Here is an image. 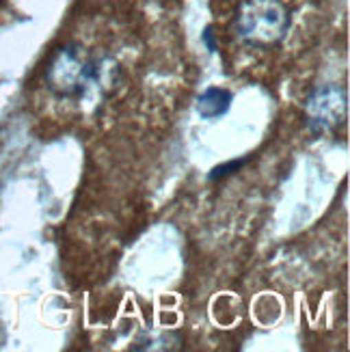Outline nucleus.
<instances>
[{
  "mask_svg": "<svg viewBox=\"0 0 350 352\" xmlns=\"http://www.w3.org/2000/svg\"><path fill=\"white\" fill-rule=\"evenodd\" d=\"M290 28V9L281 0H242L238 5L234 30L240 41L253 48L277 45Z\"/></svg>",
  "mask_w": 350,
  "mask_h": 352,
  "instance_id": "f03ea898",
  "label": "nucleus"
},
{
  "mask_svg": "<svg viewBox=\"0 0 350 352\" xmlns=\"http://www.w3.org/2000/svg\"><path fill=\"white\" fill-rule=\"evenodd\" d=\"M106 72V60L91 58L80 45H63L45 67V85L54 96L76 100L83 98L91 85H98Z\"/></svg>",
  "mask_w": 350,
  "mask_h": 352,
  "instance_id": "f257e3e1",
  "label": "nucleus"
},
{
  "mask_svg": "<svg viewBox=\"0 0 350 352\" xmlns=\"http://www.w3.org/2000/svg\"><path fill=\"white\" fill-rule=\"evenodd\" d=\"M247 162H249V158H240V160H230V162H225V164H219L217 169H212L210 179H221L225 175H232L234 171H238L240 166H245Z\"/></svg>",
  "mask_w": 350,
  "mask_h": 352,
  "instance_id": "423d86ee",
  "label": "nucleus"
},
{
  "mask_svg": "<svg viewBox=\"0 0 350 352\" xmlns=\"http://www.w3.org/2000/svg\"><path fill=\"white\" fill-rule=\"evenodd\" d=\"M348 117V94L340 85L316 87L305 100V128L314 136L336 132Z\"/></svg>",
  "mask_w": 350,
  "mask_h": 352,
  "instance_id": "7ed1b4c3",
  "label": "nucleus"
},
{
  "mask_svg": "<svg viewBox=\"0 0 350 352\" xmlns=\"http://www.w3.org/2000/svg\"><path fill=\"white\" fill-rule=\"evenodd\" d=\"M232 94L221 87H210L204 94L197 98V113L204 119H217L223 117L232 106Z\"/></svg>",
  "mask_w": 350,
  "mask_h": 352,
  "instance_id": "20e7f679",
  "label": "nucleus"
},
{
  "mask_svg": "<svg viewBox=\"0 0 350 352\" xmlns=\"http://www.w3.org/2000/svg\"><path fill=\"white\" fill-rule=\"evenodd\" d=\"M179 348V335L177 333H145L132 346V350H175Z\"/></svg>",
  "mask_w": 350,
  "mask_h": 352,
  "instance_id": "39448f33",
  "label": "nucleus"
},
{
  "mask_svg": "<svg viewBox=\"0 0 350 352\" xmlns=\"http://www.w3.org/2000/svg\"><path fill=\"white\" fill-rule=\"evenodd\" d=\"M201 41L206 43V48L210 52H217V39H215V28L212 26H206V30L201 33Z\"/></svg>",
  "mask_w": 350,
  "mask_h": 352,
  "instance_id": "0eeeda50",
  "label": "nucleus"
}]
</instances>
